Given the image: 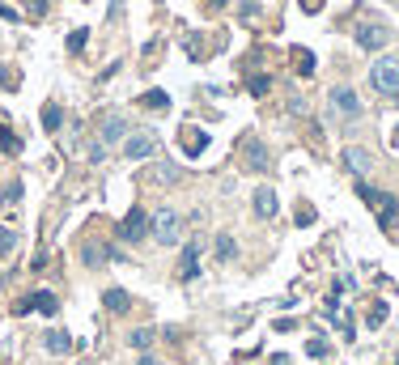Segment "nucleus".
Wrapping results in <instances>:
<instances>
[{"mask_svg": "<svg viewBox=\"0 0 399 365\" xmlns=\"http://www.w3.org/2000/svg\"><path fill=\"white\" fill-rule=\"evenodd\" d=\"M391 43V30L382 26V22H365V26H357V47H365V51H382Z\"/></svg>", "mask_w": 399, "mask_h": 365, "instance_id": "6e6552de", "label": "nucleus"}, {"mask_svg": "<svg viewBox=\"0 0 399 365\" xmlns=\"http://www.w3.org/2000/svg\"><path fill=\"white\" fill-rule=\"evenodd\" d=\"M0 85H5V89H17V77H13L9 68H0Z\"/></svg>", "mask_w": 399, "mask_h": 365, "instance_id": "c9c22d12", "label": "nucleus"}, {"mask_svg": "<svg viewBox=\"0 0 399 365\" xmlns=\"http://www.w3.org/2000/svg\"><path fill=\"white\" fill-rule=\"evenodd\" d=\"M81 259H85V268H98V264H106V259H115V255H110L106 246H85Z\"/></svg>", "mask_w": 399, "mask_h": 365, "instance_id": "412c9836", "label": "nucleus"}, {"mask_svg": "<svg viewBox=\"0 0 399 365\" xmlns=\"http://www.w3.org/2000/svg\"><path fill=\"white\" fill-rule=\"evenodd\" d=\"M157 149H161V140H157V132H153V128H132V132L124 136V153H128V162H145V158H153Z\"/></svg>", "mask_w": 399, "mask_h": 365, "instance_id": "f03ea898", "label": "nucleus"}, {"mask_svg": "<svg viewBox=\"0 0 399 365\" xmlns=\"http://www.w3.org/2000/svg\"><path fill=\"white\" fill-rule=\"evenodd\" d=\"M268 89H272V81H268V77H251V94H255V98H263Z\"/></svg>", "mask_w": 399, "mask_h": 365, "instance_id": "c85d7f7f", "label": "nucleus"}, {"mask_svg": "<svg viewBox=\"0 0 399 365\" xmlns=\"http://www.w3.org/2000/svg\"><path fill=\"white\" fill-rule=\"evenodd\" d=\"M85 43H89V30H73V34H68V51H73V56H81Z\"/></svg>", "mask_w": 399, "mask_h": 365, "instance_id": "a878e982", "label": "nucleus"}, {"mask_svg": "<svg viewBox=\"0 0 399 365\" xmlns=\"http://www.w3.org/2000/svg\"><path fill=\"white\" fill-rule=\"evenodd\" d=\"M357 195L374 208V217H378V225H382V230H391V225H395V217H399V200H395L391 191H378V187H370V183H357Z\"/></svg>", "mask_w": 399, "mask_h": 365, "instance_id": "f257e3e1", "label": "nucleus"}, {"mask_svg": "<svg viewBox=\"0 0 399 365\" xmlns=\"http://www.w3.org/2000/svg\"><path fill=\"white\" fill-rule=\"evenodd\" d=\"M149 230H153V238H157L161 246H179V242H183V217L175 213V208H161Z\"/></svg>", "mask_w": 399, "mask_h": 365, "instance_id": "7ed1b4c3", "label": "nucleus"}, {"mask_svg": "<svg viewBox=\"0 0 399 365\" xmlns=\"http://www.w3.org/2000/svg\"><path fill=\"white\" fill-rule=\"evenodd\" d=\"M132 128H128V119L124 115H106L102 119V128H98V144H124V136H128Z\"/></svg>", "mask_w": 399, "mask_h": 365, "instance_id": "1a4fd4ad", "label": "nucleus"}, {"mask_svg": "<svg viewBox=\"0 0 399 365\" xmlns=\"http://www.w3.org/2000/svg\"><path fill=\"white\" fill-rule=\"evenodd\" d=\"M0 144H5V153H22L17 136H13V132H5V128H0Z\"/></svg>", "mask_w": 399, "mask_h": 365, "instance_id": "cd10ccee", "label": "nucleus"}, {"mask_svg": "<svg viewBox=\"0 0 399 365\" xmlns=\"http://www.w3.org/2000/svg\"><path fill=\"white\" fill-rule=\"evenodd\" d=\"M302 5H306V9H319V5H323V0H302Z\"/></svg>", "mask_w": 399, "mask_h": 365, "instance_id": "58836bf2", "label": "nucleus"}, {"mask_svg": "<svg viewBox=\"0 0 399 365\" xmlns=\"http://www.w3.org/2000/svg\"><path fill=\"white\" fill-rule=\"evenodd\" d=\"M0 200H5V204H17V200H22V183H17V179H13V183H5Z\"/></svg>", "mask_w": 399, "mask_h": 365, "instance_id": "bb28decb", "label": "nucleus"}, {"mask_svg": "<svg viewBox=\"0 0 399 365\" xmlns=\"http://www.w3.org/2000/svg\"><path fill=\"white\" fill-rule=\"evenodd\" d=\"M183 144H187L191 158H200V153L208 149V136H204V132H196V128H183Z\"/></svg>", "mask_w": 399, "mask_h": 365, "instance_id": "f3484780", "label": "nucleus"}, {"mask_svg": "<svg viewBox=\"0 0 399 365\" xmlns=\"http://www.w3.org/2000/svg\"><path fill=\"white\" fill-rule=\"evenodd\" d=\"M43 348H47L51 357H64V352L73 348V336H68V332H47V336H43Z\"/></svg>", "mask_w": 399, "mask_h": 365, "instance_id": "f8f14e48", "label": "nucleus"}, {"mask_svg": "<svg viewBox=\"0 0 399 365\" xmlns=\"http://www.w3.org/2000/svg\"><path fill=\"white\" fill-rule=\"evenodd\" d=\"M238 9H242V17H255L259 13V0H238Z\"/></svg>", "mask_w": 399, "mask_h": 365, "instance_id": "2f4dec72", "label": "nucleus"}, {"mask_svg": "<svg viewBox=\"0 0 399 365\" xmlns=\"http://www.w3.org/2000/svg\"><path fill=\"white\" fill-rule=\"evenodd\" d=\"M306 352H310V357H327V340H310Z\"/></svg>", "mask_w": 399, "mask_h": 365, "instance_id": "7c9ffc66", "label": "nucleus"}, {"mask_svg": "<svg viewBox=\"0 0 399 365\" xmlns=\"http://www.w3.org/2000/svg\"><path fill=\"white\" fill-rule=\"evenodd\" d=\"M327 102H331V111H335V115H344L349 124H353V119H361V98L353 94V85H335Z\"/></svg>", "mask_w": 399, "mask_h": 365, "instance_id": "39448f33", "label": "nucleus"}, {"mask_svg": "<svg viewBox=\"0 0 399 365\" xmlns=\"http://www.w3.org/2000/svg\"><path fill=\"white\" fill-rule=\"evenodd\" d=\"M293 221H298V225H314V204L298 200V213H293Z\"/></svg>", "mask_w": 399, "mask_h": 365, "instance_id": "393cba45", "label": "nucleus"}, {"mask_svg": "<svg viewBox=\"0 0 399 365\" xmlns=\"http://www.w3.org/2000/svg\"><path fill=\"white\" fill-rule=\"evenodd\" d=\"M382 323H386V306L378 301V306L370 310V327H382Z\"/></svg>", "mask_w": 399, "mask_h": 365, "instance_id": "c756f323", "label": "nucleus"}, {"mask_svg": "<svg viewBox=\"0 0 399 365\" xmlns=\"http://www.w3.org/2000/svg\"><path fill=\"white\" fill-rule=\"evenodd\" d=\"M30 310H38V315H55V310H60V301H55V293L38 289V293L30 297Z\"/></svg>", "mask_w": 399, "mask_h": 365, "instance_id": "2eb2a0df", "label": "nucleus"}, {"mask_svg": "<svg viewBox=\"0 0 399 365\" xmlns=\"http://www.w3.org/2000/svg\"><path fill=\"white\" fill-rule=\"evenodd\" d=\"M89 162H94V166L106 162V144H94V149H89Z\"/></svg>", "mask_w": 399, "mask_h": 365, "instance_id": "f704fd0d", "label": "nucleus"}, {"mask_svg": "<svg viewBox=\"0 0 399 365\" xmlns=\"http://www.w3.org/2000/svg\"><path fill=\"white\" fill-rule=\"evenodd\" d=\"M242 166H247V170H255V174H263V170L272 166V153H268V144H263V140L247 136V144H242Z\"/></svg>", "mask_w": 399, "mask_h": 365, "instance_id": "0eeeda50", "label": "nucleus"}, {"mask_svg": "<svg viewBox=\"0 0 399 365\" xmlns=\"http://www.w3.org/2000/svg\"><path fill=\"white\" fill-rule=\"evenodd\" d=\"M153 340H157V332H153V327H136V332L128 336V344H132L136 352H149V348H153Z\"/></svg>", "mask_w": 399, "mask_h": 365, "instance_id": "a211bd4d", "label": "nucleus"}, {"mask_svg": "<svg viewBox=\"0 0 399 365\" xmlns=\"http://www.w3.org/2000/svg\"><path fill=\"white\" fill-rule=\"evenodd\" d=\"M344 166H349V170H353L357 179H365L374 162H370V153H365L361 144H349V149H344Z\"/></svg>", "mask_w": 399, "mask_h": 365, "instance_id": "9b49d317", "label": "nucleus"}, {"mask_svg": "<svg viewBox=\"0 0 399 365\" xmlns=\"http://www.w3.org/2000/svg\"><path fill=\"white\" fill-rule=\"evenodd\" d=\"M149 225H153V221H149V213L132 204V208H128V217L119 221V238H128V242H140V238L149 234Z\"/></svg>", "mask_w": 399, "mask_h": 365, "instance_id": "423d86ee", "label": "nucleus"}, {"mask_svg": "<svg viewBox=\"0 0 399 365\" xmlns=\"http://www.w3.org/2000/svg\"><path fill=\"white\" fill-rule=\"evenodd\" d=\"M200 272V242H183V255H179V281H196Z\"/></svg>", "mask_w": 399, "mask_h": 365, "instance_id": "9d476101", "label": "nucleus"}, {"mask_svg": "<svg viewBox=\"0 0 399 365\" xmlns=\"http://www.w3.org/2000/svg\"><path fill=\"white\" fill-rule=\"evenodd\" d=\"M293 68H298L302 77H310V73H314V56H310L306 47H298V51H293Z\"/></svg>", "mask_w": 399, "mask_h": 365, "instance_id": "4be33fe9", "label": "nucleus"}, {"mask_svg": "<svg viewBox=\"0 0 399 365\" xmlns=\"http://www.w3.org/2000/svg\"><path fill=\"white\" fill-rule=\"evenodd\" d=\"M234 255H238V242L230 234H217V259H221V264H230Z\"/></svg>", "mask_w": 399, "mask_h": 365, "instance_id": "6ab92c4d", "label": "nucleus"}, {"mask_svg": "<svg viewBox=\"0 0 399 365\" xmlns=\"http://www.w3.org/2000/svg\"><path fill=\"white\" fill-rule=\"evenodd\" d=\"M255 217H276V191L272 187L255 191Z\"/></svg>", "mask_w": 399, "mask_h": 365, "instance_id": "ddd939ff", "label": "nucleus"}, {"mask_svg": "<svg viewBox=\"0 0 399 365\" xmlns=\"http://www.w3.org/2000/svg\"><path fill=\"white\" fill-rule=\"evenodd\" d=\"M272 365H293V361H289V357H284V352H276V357H272Z\"/></svg>", "mask_w": 399, "mask_h": 365, "instance_id": "4c0bfd02", "label": "nucleus"}, {"mask_svg": "<svg viewBox=\"0 0 399 365\" xmlns=\"http://www.w3.org/2000/svg\"><path fill=\"white\" fill-rule=\"evenodd\" d=\"M149 179H157V183H175V179H179V166H170V162H157V166L149 170Z\"/></svg>", "mask_w": 399, "mask_h": 365, "instance_id": "5701e85b", "label": "nucleus"}, {"mask_svg": "<svg viewBox=\"0 0 399 365\" xmlns=\"http://www.w3.org/2000/svg\"><path fill=\"white\" fill-rule=\"evenodd\" d=\"M0 17H5V22H22V13H17V9H9L5 0H0Z\"/></svg>", "mask_w": 399, "mask_h": 365, "instance_id": "473e14b6", "label": "nucleus"}, {"mask_svg": "<svg viewBox=\"0 0 399 365\" xmlns=\"http://www.w3.org/2000/svg\"><path fill=\"white\" fill-rule=\"evenodd\" d=\"M395 144H399V128H395Z\"/></svg>", "mask_w": 399, "mask_h": 365, "instance_id": "a19ab883", "label": "nucleus"}, {"mask_svg": "<svg viewBox=\"0 0 399 365\" xmlns=\"http://www.w3.org/2000/svg\"><path fill=\"white\" fill-rule=\"evenodd\" d=\"M60 124H64V111L60 107H55V102H47V107H43V132H60Z\"/></svg>", "mask_w": 399, "mask_h": 365, "instance_id": "dca6fc26", "label": "nucleus"}, {"mask_svg": "<svg viewBox=\"0 0 399 365\" xmlns=\"http://www.w3.org/2000/svg\"><path fill=\"white\" fill-rule=\"evenodd\" d=\"M370 85L382 94V98H399V60H378L370 68Z\"/></svg>", "mask_w": 399, "mask_h": 365, "instance_id": "20e7f679", "label": "nucleus"}, {"mask_svg": "<svg viewBox=\"0 0 399 365\" xmlns=\"http://www.w3.org/2000/svg\"><path fill=\"white\" fill-rule=\"evenodd\" d=\"M208 5H212V9H221V5H225V0H208Z\"/></svg>", "mask_w": 399, "mask_h": 365, "instance_id": "ea45409f", "label": "nucleus"}, {"mask_svg": "<svg viewBox=\"0 0 399 365\" xmlns=\"http://www.w3.org/2000/svg\"><path fill=\"white\" fill-rule=\"evenodd\" d=\"M13 246H17V234L0 225V259H9V255H13Z\"/></svg>", "mask_w": 399, "mask_h": 365, "instance_id": "b1692460", "label": "nucleus"}, {"mask_svg": "<svg viewBox=\"0 0 399 365\" xmlns=\"http://www.w3.org/2000/svg\"><path fill=\"white\" fill-rule=\"evenodd\" d=\"M136 365H161V361H157V357H149V352H140V361H136Z\"/></svg>", "mask_w": 399, "mask_h": 365, "instance_id": "e433bc0d", "label": "nucleus"}, {"mask_svg": "<svg viewBox=\"0 0 399 365\" xmlns=\"http://www.w3.org/2000/svg\"><path fill=\"white\" fill-rule=\"evenodd\" d=\"M102 306L110 310V315H124V310L132 306V297H128L124 289H106V293H102Z\"/></svg>", "mask_w": 399, "mask_h": 365, "instance_id": "4468645a", "label": "nucleus"}, {"mask_svg": "<svg viewBox=\"0 0 399 365\" xmlns=\"http://www.w3.org/2000/svg\"><path fill=\"white\" fill-rule=\"evenodd\" d=\"M140 107H149V111H166V107H170V98H166L161 89H149V94H140Z\"/></svg>", "mask_w": 399, "mask_h": 365, "instance_id": "aec40b11", "label": "nucleus"}, {"mask_svg": "<svg viewBox=\"0 0 399 365\" xmlns=\"http://www.w3.org/2000/svg\"><path fill=\"white\" fill-rule=\"evenodd\" d=\"M26 13H34V17L47 13V0H26Z\"/></svg>", "mask_w": 399, "mask_h": 365, "instance_id": "72a5a7b5", "label": "nucleus"}]
</instances>
